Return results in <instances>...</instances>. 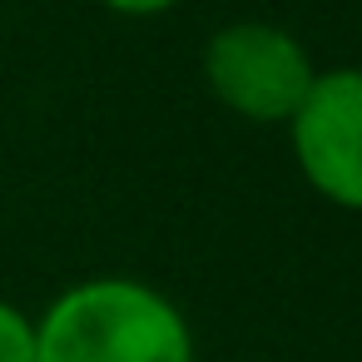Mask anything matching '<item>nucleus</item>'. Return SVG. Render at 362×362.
<instances>
[{"label": "nucleus", "instance_id": "nucleus-1", "mask_svg": "<svg viewBox=\"0 0 362 362\" xmlns=\"http://www.w3.org/2000/svg\"><path fill=\"white\" fill-rule=\"evenodd\" d=\"M40 362H194V332L174 298L139 278L70 283L35 317Z\"/></svg>", "mask_w": 362, "mask_h": 362}, {"label": "nucleus", "instance_id": "nucleus-2", "mask_svg": "<svg viewBox=\"0 0 362 362\" xmlns=\"http://www.w3.org/2000/svg\"><path fill=\"white\" fill-rule=\"evenodd\" d=\"M317 70L303 40L268 21H238L209 35L204 45V85L209 95L248 119V124H288Z\"/></svg>", "mask_w": 362, "mask_h": 362}, {"label": "nucleus", "instance_id": "nucleus-3", "mask_svg": "<svg viewBox=\"0 0 362 362\" xmlns=\"http://www.w3.org/2000/svg\"><path fill=\"white\" fill-rule=\"evenodd\" d=\"M288 134L308 189L347 214H362V70H317L288 119Z\"/></svg>", "mask_w": 362, "mask_h": 362}, {"label": "nucleus", "instance_id": "nucleus-5", "mask_svg": "<svg viewBox=\"0 0 362 362\" xmlns=\"http://www.w3.org/2000/svg\"><path fill=\"white\" fill-rule=\"evenodd\" d=\"M115 16H129V21H149V16H169L179 0H105Z\"/></svg>", "mask_w": 362, "mask_h": 362}, {"label": "nucleus", "instance_id": "nucleus-4", "mask_svg": "<svg viewBox=\"0 0 362 362\" xmlns=\"http://www.w3.org/2000/svg\"><path fill=\"white\" fill-rule=\"evenodd\" d=\"M0 362H40L35 357V317L0 298Z\"/></svg>", "mask_w": 362, "mask_h": 362}]
</instances>
